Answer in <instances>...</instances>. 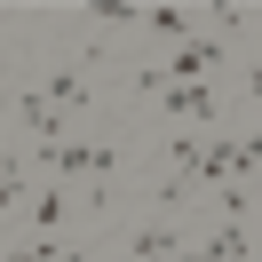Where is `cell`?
<instances>
[{"label": "cell", "mask_w": 262, "mask_h": 262, "mask_svg": "<svg viewBox=\"0 0 262 262\" xmlns=\"http://www.w3.org/2000/svg\"><path fill=\"white\" fill-rule=\"evenodd\" d=\"M214 64H223V32H191L159 72H167V88H199V72H214Z\"/></svg>", "instance_id": "obj_1"}, {"label": "cell", "mask_w": 262, "mask_h": 262, "mask_svg": "<svg viewBox=\"0 0 262 262\" xmlns=\"http://www.w3.org/2000/svg\"><path fill=\"white\" fill-rule=\"evenodd\" d=\"M16 112H24V127L40 135V151H56V143H64V112L48 103V88H16Z\"/></svg>", "instance_id": "obj_2"}, {"label": "cell", "mask_w": 262, "mask_h": 262, "mask_svg": "<svg viewBox=\"0 0 262 262\" xmlns=\"http://www.w3.org/2000/svg\"><path fill=\"white\" fill-rule=\"evenodd\" d=\"M167 112H175V119H191V127H214V112H223V103H214V88H167Z\"/></svg>", "instance_id": "obj_3"}, {"label": "cell", "mask_w": 262, "mask_h": 262, "mask_svg": "<svg viewBox=\"0 0 262 262\" xmlns=\"http://www.w3.org/2000/svg\"><path fill=\"white\" fill-rule=\"evenodd\" d=\"M175 254H183V238H175L167 223H143V230L127 238V262H175Z\"/></svg>", "instance_id": "obj_4"}, {"label": "cell", "mask_w": 262, "mask_h": 262, "mask_svg": "<svg viewBox=\"0 0 262 262\" xmlns=\"http://www.w3.org/2000/svg\"><path fill=\"white\" fill-rule=\"evenodd\" d=\"M143 32H159V40H175V48H183L199 24H191V8H175V0H151V8H143Z\"/></svg>", "instance_id": "obj_5"}, {"label": "cell", "mask_w": 262, "mask_h": 262, "mask_svg": "<svg viewBox=\"0 0 262 262\" xmlns=\"http://www.w3.org/2000/svg\"><path fill=\"white\" fill-rule=\"evenodd\" d=\"M112 183H119V151L96 143V175H88V214H112Z\"/></svg>", "instance_id": "obj_6"}, {"label": "cell", "mask_w": 262, "mask_h": 262, "mask_svg": "<svg viewBox=\"0 0 262 262\" xmlns=\"http://www.w3.org/2000/svg\"><path fill=\"white\" fill-rule=\"evenodd\" d=\"M24 214H32V230H40V238H56V230H64V214H72V199L48 183V191H32V207H24Z\"/></svg>", "instance_id": "obj_7"}, {"label": "cell", "mask_w": 262, "mask_h": 262, "mask_svg": "<svg viewBox=\"0 0 262 262\" xmlns=\"http://www.w3.org/2000/svg\"><path fill=\"white\" fill-rule=\"evenodd\" d=\"M214 254H223V262H262V246H254V230H246V223H223V230H214Z\"/></svg>", "instance_id": "obj_8"}, {"label": "cell", "mask_w": 262, "mask_h": 262, "mask_svg": "<svg viewBox=\"0 0 262 262\" xmlns=\"http://www.w3.org/2000/svg\"><path fill=\"white\" fill-rule=\"evenodd\" d=\"M48 103H56V112H88V80H80V64H64V72L48 80Z\"/></svg>", "instance_id": "obj_9"}, {"label": "cell", "mask_w": 262, "mask_h": 262, "mask_svg": "<svg viewBox=\"0 0 262 262\" xmlns=\"http://www.w3.org/2000/svg\"><path fill=\"white\" fill-rule=\"evenodd\" d=\"M8 262H88V254H64L56 238H24V246H8Z\"/></svg>", "instance_id": "obj_10"}, {"label": "cell", "mask_w": 262, "mask_h": 262, "mask_svg": "<svg viewBox=\"0 0 262 262\" xmlns=\"http://www.w3.org/2000/svg\"><path fill=\"white\" fill-rule=\"evenodd\" d=\"M96 16H103V32H127V24H143V8H127V0H103Z\"/></svg>", "instance_id": "obj_11"}]
</instances>
